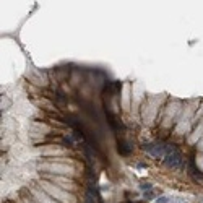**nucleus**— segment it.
<instances>
[{
    "mask_svg": "<svg viewBox=\"0 0 203 203\" xmlns=\"http://www.w3.org/2000/svg\"><path fill=\"white\" fill-rule=\"evenodd\" d=\"M85 203H94V197H93V193H91V192L86 193V200H85Z\"/></svg>",
    "mask_w": 203,
    "mask_h": 203,
    "instance_id": "obj_6",
    "label": "nucleus"
},
{
    "mask_svg": "<svg viewBox=\"0 0 203 203\" xmlns=\"http://www.w3.org/2000/svg\"><path fill=\"white\" fill-rule=\"evenodd\" d=\"M171 198H172V197L162 195V197H158V198H156V203H171Z\"/></svg>",
    "mask_w": 203,
    "mask_h": 203,
    "instance_id": "obj_4",
    "label": "nucleus"
},
{
    "mask_svg": "<svg viewBox=\"0 0 203 203\" xmlns=\"http://www.w3.org/2000/svg\"><path fill=\"white\" fill-rule=\"evenodd\" d=\"M166 150V156H164V164L171 169H179L182 164V154L180 151L176 148V145H166L164 146Z\"/></svg>",
    "mask_w": 203,
    "mask_h": 203,
    "instance_id": "obj_1",
    "label": "nucleus"
},
{
    "mask_svg": "<svg viewBox=\"0 0 203 203\" xmlns=\"http://www.w3.org/2000/svg\"><path fill=\"white\" fill-rule=\"evenodd\" d=\"M171 203H189V200L184 197H172L171 198Z\"/></svg>",
    "mask_w": 203,
    "mask_h": 203,
    "instance_id": "obj_5",
    "label": "nucleus"
},
{
    "mask_svg": "<svg viewBox=\"0 0 203 203\" xmlns=\"http://www.w3.org/2000/svg\"><path fill=\"white\" fill-rule=\"evenodd\" d=\"M145 151H148L151 156L158 158V159H164V156H166L164 146L158 145V143H148V145H145Z\"/></svg>",
    "mask_w": 203,
    "mask_h": 203,
    "instance_id": "obj_2",
    "label": "nucleus"
},
{
    "mask_svg": "<svg viewBox=\"0 0 203 203\" xmlns=\"http://www.w3.org/2000/svg\"><path fill=\"white\" fill-rule=\"evenodd\" d=\"M141 189H148V190H150V189H151V184H143Z\"/></svg>",
    "mask_w": 203,
    "mask_h": 203,
    "instance_id": "obj_7",
    "label": "nucleus"
},
{
    "mask_svg": "<svg viewBox=\"0 0 203 203\" xmlns=\"http://www.w3.org/2000/svg\"><path fill=\"white\" fill-rule=\"evenodd\" d=\"M132 146H130V143L129 141H119V151H120V154H129V153H132Z\"/></svg>",
    "mask_w": 203,
    "mask_h": 203,
    "instance_id": "obj_3",
    "label": "nucleus"
}]
</instances>
